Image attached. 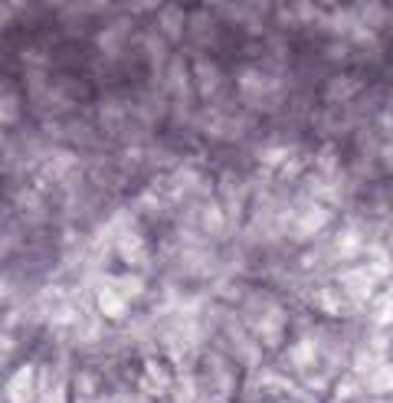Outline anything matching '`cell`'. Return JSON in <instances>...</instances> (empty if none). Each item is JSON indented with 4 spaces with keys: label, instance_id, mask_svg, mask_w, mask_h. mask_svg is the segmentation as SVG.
I'll list each match as a JSON object with an SVG mask.
<instances>
[{
    "label": "cell",
    "instance_id": "cell-1",
    "mask_svg": "<svg viewBox=\"0 0 393 403\" xmlns=\"http://www.w3.org/2000/svg\"><path fill=\"white\" fill-rule=\"evenodd\" d=\"M236 86H240L243 102L253 105V109H262V102H269L275 92V76H269V72H262L256 66H246L240 72V79H236Z\"/></svg>",
    "mask_w": 393,
    "mask_h": 403
},
{
    "label": "cell",
    "instance_id": "cell-2",
    "mask_svg": "<svg viewBox=\"0 0 393 403\" xmlns=\"http://www.w3.org/2000/svg\"><path fill=\"white\" fill-rule=\"evenodd\" d=\"M154 26L167 43H180L187 36V7L174 4V0H164L161 7L154 10Z\"/></svg>",
    "mask_w": 393,
    "mask_h": 403
},
{
    "label": "cell",
    "instance_id": "cell-3",
    "mask_svg": "<svg viewBox=\"0 0 393 403\" xmlns=\"http://www.w3.org/2000/svg\"><path fill=\"white\" fill-rule=\"evenodd\" d=\"M190 76H194V92L200 99H214L223 86V69L216 66L210 56H196L190 62Z\"/></svg>",
    "mask_w": 393,
    "mask_h": 403
},
{
    "label": "cell",
    "instance_id": "cell-4",
    "mask_svg": "<svg viewBox=\"0 0 393 403\" xmlns=\"http://www.w3.org/2000/svg\"><path fill=\"white\" fill-rule=\"evenodd\" d=\"M131 36V20L121 17V20H111L105 30H99V36H95V46L109 56V60H115V56H121V50H125V43H128Z\"/></svg>",
    "mask_w": 393,
    "mask_h": 403
},
{
    "label": "cell",
    "instance_id": "cell-5",
    "mask_svg": "<svg viewBox=\"0 0 393 403\" xmlns=\"http://www.w3.org/2000/svg\"><path fill=\"white\" fill-rule=\"evenodd\" d=\"M167 92L177 102H187L194 95V76H190V62L184 56H171L167 60Z\"/></svg>",
    "mask_w": 393,
    "mask_h": 403
},
{
    "label": "cell",
    "instance_id": "cell-6",
    "mask_svg": "<svg viewBox=\"0 0 393 403\" xmlns=\"http://www.w3.org/2000/svg\"><path fill=\"white\" fill-rule=\"evenodd\" d=\"M350 10H354V17L367 26L370 33H380V30L387 26V20H390L384 0H354V7Z\"/></svg>",
    "mask_w": 393,
    "mask_h": 403
},
{
    "label": "cell",
    "instance_id": "cell-7",
    "mask_svg": "<svg viewBox=\"0 0 393 403\" xmlns=\"http://www.w3.org/2000/svg\"><path fill=\"white\" fill-rule=\"evenodd\" d=\"M187 36L196 46H206L216 40V20L210 10H196V13H187Z\"/></svg>",
    "mask_w": 393,
    "mask_h": 403
},
{
    "label": "cell",
    "instance_id": "cell-8",
    "mask_svg": "<svg viewBox=\"0 0 393 403\" xmlns=\"http://www.w3.org/2000/svg\"><path fill=\"white\" fill-rule=\"evenodd\" d=\"M358 89H360L358 76H338L331 86L325 89V102L328 105H341V102H348V99H354Z\"/></svg>",
    "mask_w": 393,
    "mask_h": 403
},
{
    "label": "cell",
    "instance_id": "cell-9",
    "mask_svg": "<svg viewBox=\"0 0 393 403\" xmlns=\"http://www.w3.org/2000/svg\"><path fill=\"white\" fill-rule=\"evenodd\" d=\"M10 20H13V7H10L7 0H0V30H7Z\"/></svg>",
    "mask_w": 393,
    "mask_h": 403
},
{
    "label": "cell",
    "instance_id": "cell-10",
    "mask_svg": "<svg viewBox=\"0 0 393 403\" xmlns=\"http://www.w3.org/2000/svg\"><path fill=\"white\" fill-rule=\"evenodd\" d=\"M384 253H387V259L393 263V230H387V236H384Z\"/></svg>",
    "mask_w": 393,
    "mask_h": 403
},
{
    "label": "cell",
    "instance_id": "cell-11",
    "mask_svg": "<svg viewBox=\"0 0 393 403\" xmlns=\"http://www.w3.org/2000/svg\"><path fill=\"white\" fill-rule=\"evenodd\" d=\"M200 4H204L206 10H214V7H226V4H230V0H200Z\"/></svg>",
    "mask_w": 393,
    "mask_h": 403
},
{
    "label": "cell",
    "instance_id": "cell-12",
    "mask_svg": "<svg viewBox=\"0 0 393 403\" xmlns=\"http://www.w3.org/2000/svg\"><path fill=\"white\" fill-rule=\"evenodd\" d=\"M10 7H13V13H17V10H23L26 7V0H7Z\"/></svg>",
    "mask_w": 393,
    "mask_h": 403
},
{
    "label": "cell",
    "instance_id": "cell-13",
    "mask_svg": "<svg viewBox=\"0 0 393 403\" xmlns=\"http://www.w3.org/2000/svg\"><path fill=\"white\" fill-rule=\"evenodd\" d=\"M46 4H50V7H62V0H46Z\"/></svg>",
    "mask_w": 393,
    "mask_h": 403
},
{
    "label": "cell",
    "instance_id": "cell-14",
    "mask_svg": "<svg viewBox=\"0 0 393 403\" xmlns=\"http://www.w3.org/2000/svg\"><path fill=\"white\" fill-rule=\"evenodd\" d=\"M174 4H184V7H187V4H190V0H174Z\"/></svg>",
    "mask_w": 393,
    "mask_h": 403
},
{
    "label": "cell",
    "instance_id": "cell-15",
    "mask_svg": "<svg viewBox=\"0 0 393 403\" xmlns=\"http://www.w3.org/2000/svg\"><path fill=\"white\" fill-rule=\"evenodd\" d=\"M390 197H393V194H390Z\"/></svg>",
    "mask_w": 393,
    "mask_h": 403
}]
</instances>
